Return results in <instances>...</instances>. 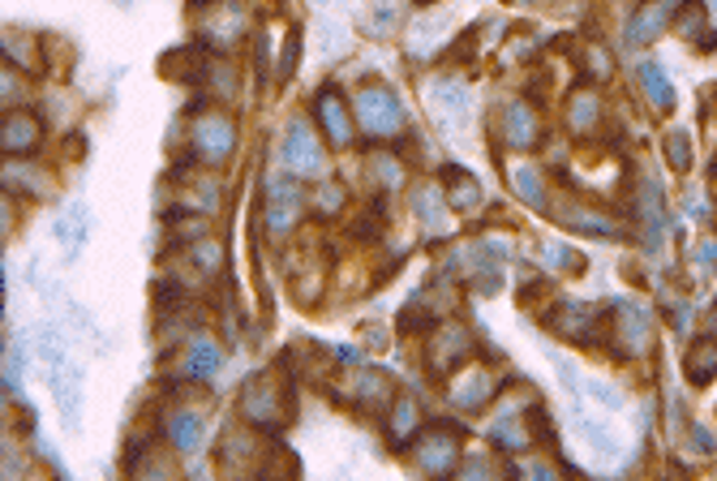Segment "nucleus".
I'll use <instances>...</instances> for the list:
<instances>
[{
    "label": "nucleus",
    "mask_w": 717,
    "mask_h": 481,
    "mask_svg": "<svg viewBox=\"0 0 717 481\" xmlns=\"http://www.w3.org/2000/svg\"><path fill=\"white\" fill-rule=\"evenodd\" d=\"M468 353H473V340H468V331L456 327V322H447V327L430 340V365H434L438 374H452Z\"/></svg>",
    "instance_id": "0eeeda50"
},
{
    "label": "nucleus",
    "mask_w": 717,
    "mask_h": 481,
    "mask_svg": "<svg viewBox=\"0 0 717 481\" xmlns=\"http://www.w3.org/2000/svg\"><path fill=\"white\" fill-rule=\"evenodd\" d=\"M447 202L456 211H477L482 207V186L464 168H452V177H447Z\"/></svg>",
    "instance_id": "4468645a"
},
{
    "label": "nucleus",
    "mask_w": 717,
    "mask_h": 481,
    "mask_svg": "<svg viewBox=\"0 0 717 481\" xmlns=\"http://www.w3.org/2000/svg\"><path fill=\"white\" fill-rule=\"evenodd\" d=\"M662 147H666V160L675 172H687V163H691V138H687L684 129H675V133H666L662 138Z\"/></svg>",
    "instance_id": "aec40b11"
},
{
    "label": "nucleus",
    "mask_w": 717,
    "mask_h": 481,
    "mask_svg": "<svg viewBox=\"0 0 717 481\" xmlns=\"http://www.w3.org/2000/svg\"><path fill=\"white\" fill-rule=\"evenodd\" d=\"M387 430H392L395 443H404L413 430H422V413H417V404L408 400V395H400L392 409V421H387Z\"/></svg>",
    "instance_id": "a211bd4d"
},
{
    "label": "nucleus",
    "mask_w": 717,
    "mask_h": 481,
    "mask_svg": "<svg viewBox=\"0 0 717 481\" xmlns=\"http://www.w3.org/2000/svg\"><path fill=\"white\" fill-rule=\"evenodd\" d=\"M0 133H4V151L9 156H27V151H34V142L43 138V121L34 112H27V108H9Z\"/></svg>",
    "instance_id": "1a4fd4ad"
},
{
    "label": "nucleus",
    "mask_w": 717,
    "mask_h": 481,
    "mask_svg": "<svg viewBox=\"0 0 717 481\" xmlns=\"http://www.w3.org/2000/svg\"><path fill=\"white\" fill-rule=\"evenodd\" d=\"M494 391H498V383H494L489 370H468V374H460L456 383H452V404L473 413V409H486L489 400H494Z\"/></svg>",
    "instance_id": "9d476101"
},
{
    "label": "nucleus",
    "mask_w": 717,
    "mask_h": 481,
    "mask_svg": "<svg viewBox=\"0 0 717 481\" xmlns=\"http://www.w3.org/2000/svg\"><path fill=\"white\" fill-rule=\"evenodd\" d=\"M567 121L576 133H593L597 121H602V108H597V96H588V91H576L572 96V108H567Z\"/></svg>",
    "instance_id": "dca6fc26"
},
{
    "label": "nucleus",
    "mask_w": 717,
    "mask_h": 481,
    "mask_svg": "<svg viewBox=\"0 0 717 481\" xmlns=\"http://www.w3.org/2000/svg\"><path fill=\"white\" fill-rule=\"evenodd\" d=\"M296 207H301V193H296L293 181H289V186H284V181H275V186H271V198H266V211H271V232H275V237H284V232H289Z\"/></svg>",
    "instance_id": "f8f14e48"
},
{
    "label": "nucleus",
    "mask_w": 717,
    "mask_h": 481,
    "mask_svg": "<svg viewBox=\"0 0 717 481\" xmlns=\"http://www.w3.org/2000/svg\"><path fill=\"white\" fill-rule=\"evenodd\" d=\"M533 481H558L555 469H533Z\"/></svg>",
    "instance_id": "cd10ccee"
},
{
    "label": "nucleus",
    "mask_w": 717,
    "mask_h": 481,
    "mask_svg": "<svg viewBox=\"0 0 717 481\" xmlns=\"http://www.w3.org/2000/svg\"><path fill=\"white\" fill-rule=\"evenodd\" d=\"M314 121L331 147H349L353 142V103H344L340 91L314 96Z\"/></svg>",
    "instance_id": "423d86ee"
},
{
    "label": "nucleus",
    "mask_w": 717,
    "mask_h": 481,
    "mask_svg": "<svg viewBox=\"0 0 717 481\" xmlns=\"http://www.w3.org/2000/svg\"><path fill=\"white\" fill-rule=\"evenodd\" d=\"M185 370H190L194 379L211 374V370H220V349H215V344H206V340H202V344H194V349H190V365H185Z\"/></svg>",
    "instance_id": "4be33fe9"
},
{
    "label": "nucleus",
    "mask_w": 717,
    "mask_h": 481,
    "mask_svg": "<svg viewBox=\"0 0 717 481\" xmlns=\"http://www.w3.org/2000/svg\"><path fill=\"white\" fill-rule=\"evenodd\" d=\"M289 395H284V387L275 383L271 374H259L254 383L241 391V413L254 421V425H280V421H289Z\"/></svg>",
    "instance_id": "7ed1b4c3"
},
{
    "label": "nucleus",
    "mask_w": 717,
    "mask_h": 481,
    "mask_svg": "<svg viewBox=\"0 0 717 481\" xmlns=\"http://www.w3.org/2000/svg\"><path fill=\"white\" fill-rule=\"evenodd\" d=\"M417 220L425 228H443L447 224V211H443V190L438 186H422L417 190Z\"/></svg>",
    "instance_id": "6ab92c4d"
},
{
    "label": "nucleus",
    "mask_w": 717,
    "mask_h": 481,
    "mask_svg": "<svg viewBox=\"0 0 717 481\" xmlns=\"http://www.w3.org/2000/svg\"><path fill=\"white\" fill-rule=\"evenodd\" d=\"M314 207H319L323 216H335V211L344 207V190H340V186H331V181H323V190L314 193Z\"/></svg>",
    "instance_id": "b1692460"
},
{
    "label": "nucleus",
    "mask_w": 717,
    "mask_h": 481,
    "mask_svg": "<svg viewBox=\"0 0 717 481\" xmlns=\"http://www.w3.org/2000/svg\"><path fill=\"white\" fill-rule=\"evenodd\" d=\"M670 13H675V0H649L645 9H636L632 27H627L632 43H649V39H657V34H662V27L670 22Z\"/></svg>",
    "instance_id": "9b49d317"
},
{
    "label": "nucleus",
    "mask_w": 717,
    "mask_h": 481,
    "mask_svg": "<svg viewBox=\"0 0 717 481\" xmlns=\"http://www.w3.org/2000/svg\"><path fill=\"white\" fill-rule=\"evenodd\" d=\"M456 481H486V473H482V464L473 460V464H468V469H464V473H460Z\"/></svg>",
    "instance_id": "bb28decb"
},
{
    "label": "nucleus",
    "mask_w": 717,
    "mask_h": 481,
    "mask_svg": "<svg viewBox=\"0 0 717 481\" xmlns=\"http://www.w3.org/2000/svg\"><path fill=\"white\" fill-rule=\"evenodd\" d=\"M640 82H645V91H649L653 108H662V112H670V108H675V91H670V82H666L662 64H640Z\"/></svg>",
    "instance_id": "f3484780"
},
{
    "label": "nucleus",
    "mask_w": 717,
    "mask_h": 481,
    "mask_svg": "<svg viewBox=\"0 0 717 481\" xmlns=\"http://www.w3.org/2000/svg\"><path fill=\"white\" fill-rule=\"evenodd\" d=\"M194 151L202 156L206 163H224L229 160V151L236 147V126H232V117L224 108H211V112H202L194 121Z\"/></svg>",
    "instance_id": "20e7f679"
},
{
    "label": "nucleus",
    "mask_w": 717,
    "mask_h": 481,
    "mask_svg": "<svg viewBox=\"0 0 717 481\" xmlns=\"http://www.w3.org/2000/svg\"><path fill=\"white\" fill-rule=\"evenodd\" d=\"M417 4H434V0H417Z\"/></svg>",
    "instance_id": "c85d7f7f"
},
{
    "label": "nucleus",
    "mask_w": 717,
    "mask_h": 481,
    "mask_svg": "<svg viewBox=\"0 0 717 481\" xmlns=\"http://www.w3.org/2000/svg\"><path fill=\"white\" fill-rule=\"evenodd\" d=\"M675 31L684 34V39H696V34H705V4L687 0L684 9H679V22H675Z\"/></svg>",
    "instance_id": "5701e85b"
},
{
    "label": "nucleus",
    "mask_w": 717,
    "mask_h": 481,
    "mask_svg": "<svg viewBox=\"0 0 717 481\" xmlns=\"http://www.w3.org/2000/svg\"><path fill=\"white\" fill-rule=\"evenodd\" d=\"M456 455H460V430L452 421H434V425L417 430V464H422V473L447 478L456 469Z\"/></svg>",
    "instance_id": "f03ea898"
},
{
    "label": "nucleus",
    "mask_w": 717,
    "mask_h": 481,
    "mask_svg": "<svg viewBox=\"0 0 717 481\" xmlns=\"http://www.w3.org/2000/svg\"><path fill=\"white\" fill-rule=\"evenodd\" d=\"M280 160H284V168L296 172V177H323V147H319V133L305 126V121H293L284 147H280Z\"/></svg>",
    "instance_id": "39448f33"
},
{
    "label": "nucleus",
    "mask_w": 717,
    "mask_h": 481,
    "mask_svg": "<svg viewBox=\"0 0 717 481\" xmlns=\"http://www.w3.org/2000/svg\"><path fill=\"white\" fill-rule=\"evenodd\" d=\"M296 57H301V34L289 31V48L280 52V78H293V73H296Z\"/></svg>",
    "instance_id": "393cba45"
},
{
    "label": "nucleus",
    "mask_w": 717,
    "mask_h": 481,
    "mask_svg": "<svg viewBox=\"0 0 717 481\" xmlns=\"http://www.w3.org/2000/svg\"><path fill=\"white\" fill-rule=\"evenodd\" d=\"M498 138H503L507 147H537V138H542V121H537V112H533L524 99L521 103H507V108H503Z\"/></svg>",
    "instance_id": "6e6552de"
},
{
    "label": "nucleus",
    "mask_w": 717,
    "mask_h": 481,
    "mask_svg": "<svg viewBox=\"0 0 717 481\" xmlns=\"http://www.w3.org/2000/svg\"><path fill=\"white\" fill-rule=\"evenodd\" d=\"M138 481H176V473H172L168 464H160V460H155V464H147V469H142V478H138Z\"/></svg>",
    "instance_id": "a878e982"
},
{
    "label": "nucleus",
    "mask_w": 717,
    "mask_h": 481,
    "mask_svg": "<svg viewBox=\"0 0 717 481\" xmlns=\"http://www.w3.org/2000/svg\"><path fill=\"white\" fill-rule=\"evenodd\" d=\"M353 117H357V126L370 133V138H378V142H387L400 121H404V112H400V99L387 91V87H378V82H365L353 99Z\"/></svg>",
    "instance_id": "f257e3e1"
},
{
    "label": "nucleus",
    "mask_w": 717,
    "mask_h": 481,
    "mask_svg": "<svg viewBox=\"0 0 717 481\" xmlns=\"http://www.w3.org/2000/svg\"><path fill=\"white\" fill-rule=\"evenodd\" d=\"M687 379L696 387H709L717 379V340H696L684 357Z\"/></svg>",
    "instance_id": "ddd939ff"
},
{
    "label": "nucleus",
    "mask_w": 717,
    "mask_h": 481,
    "mask_svg": "<svg viewBox=\"0 0 717 481\" xmlns=\"http://www.w3.org/2000/svg\"><path fill=\"white\" fill-rule=\"evenodd\" d=\"M168 434H172V448L176 451H198V443H202V421H198V413L176 409L172 421H168Z\"/></svg>",
    "instance_id": "2eb2a0df"
},
{
    "label": "nucleus",
    "mask_w": 717,
    "mask_h": 481,
    "mask_svg": "<svg viewBox=\"0 0 717 481\" xmlns=\"http://www.w3.org/2000/svg\"><path fill=\"white\" fill-rule=\"evenodd\" d=\"M512 186H516V193H521L528 207H537V211L546 207V186L537 181V172H533V168H521V172L512 177Z\"/></svg>",
    "instance_id": "412c9836"
}]
</instances>
